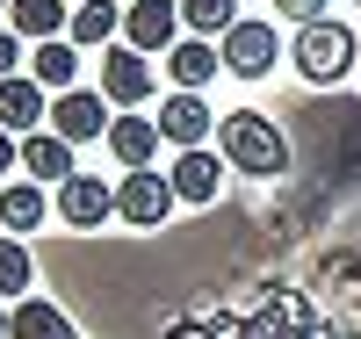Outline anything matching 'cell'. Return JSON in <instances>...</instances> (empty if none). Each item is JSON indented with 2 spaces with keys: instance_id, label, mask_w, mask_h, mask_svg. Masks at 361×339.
Returning <instances> with one entry per match:
<instances>
[{
  "instance_id": "18",
  "label": "cell",
  "mask_w": 361,
  "mask_h": 339,
  "mask_svg": "<svg viewBox=\"0 0 361 339\" xmlns=\"http://www.w3.org/2000/svg\"><path fill=\"white\" fill-rule=\"evenodd\" d=\"M8 339H80V332H73V318L58 311V303H44V296H22L15 311H8Z\"/></svg>"
},
{
  "instance_id": "24",
  "label": "cell",
  "mask_w": 361,
  "mask_h": 339,
  "mask_svg": "<svg viewBox=\"0 0 361 339\" xmlns=\"http://www.w3.org/2000/svg\"><path fill=\"white\" fill-rule=\"evenodd\" d=\"M15 166H22V137L0 130V173H15Z\"/></svg>"
},
{
  "instance_id": "1",
  "label": "cell",
  "mask_w": 361,
  "mask_h": 339,
  "mask_svg": "<svg viewBox=\"0 0 361 339\" xmlns=\"http://www.w3.org/2000/svg\"><path fill=\"white\" fill-rule=\"evenodd\" d=\"M217 152H224L231 173H253V180H282L289 173V137L275 130V116H260V109L217 116Z\"/></svg>"
},
{
  "instance_id": "3",
  "label": "cell",
  "mask_w": 361,
  "mask_h": 339,
  "mask_svg": "<svg viewBox=\"0 0 361 339\" xmlns=\"http://www.w3.org/2000/svg\"><path fill=\"white\" fill-rule=\"evenodd\" d=\"M173 180L152 173V166H123V180H116V217H123L130 231H159L173 217Z\"/></svg>"
},
{
  "instance_id": "12",
  "label": "cell",
  "mask_w": 361,
  "mask_h": 339,
  "mask_svg": "<svg viewBox=\"0 0 361 339\" xmlns=\"http://www.w3.org/2000/svg\"><path fill=\"white\" fill-rule=\"evenodd\" d=\"M159 66H166V80H173V87H188V94H202V87L217 80V66H224V51L209 44V37H180V44H173V51L159 58Z\"/></svg>"
},
{
  "instance_id": "22",
  "label": "cell",
  "mask_w": 361,
  "mask_h": 339,
  "mask_svg": "<svg viewBox=\"0 0 361 339\" xmlns=\"http://www.w3.org/2000/svg\"><path fill=\"white\" fill-rule=\"evenodd\" d=\"M275 15L304 29V22H325V0H275Z\"/></svg>"
},
{
  "instance_id": "5",
  "label": "cell",
  "mask_w": 361,
  "mask_h": 339,
  "mask_svg": "<svg viewBox=\"0 0 361 339\" xmlns=\"http://www.w3.org/2000/svg\"><path fill=\"white\" fill-rule=\"evenodd\" d=\"M109 94L102 87H66V94H51V130L66 144H87V137H109Z\"/></svg>"
},
{
  "instance_id": "7",
  "label": "cell",
  "mask_w": 361,
  "mask_h": 339,
  "mask_svg": "<svg viewBox=\"0 0 361 339\" xmlns=\"http://www.w3.org/2000/svg\"><path fill=\"white\" fill-rule=\"evenodd\" d=\"M51 209H58V217H66L73 231H102V224L116 217V188H109L102 173H73V180H58Z\"/></svg>"
},
{
  "instance_id": "26",
  "label": "cell",
  "mask_w": 361,
  "mask_h": 339,
  "mask_svg": "<svg viewBox=\"0 0 361 339\" xmlns=\"http://www.w3.org/2000/svg\"><path fill=\"white\" fill-rule=\"evenodd\" d=\"M8 8H15V0H0V29H8Z\"/></svg>"
},
{
  "instance_id": "6",
  "label": "cell",
  "mask_w": 361,
  "mask_h": 339,
  "mask_svg": "<svg viewBox=\"0 0 361 339\" xmlns=\"http://www.w3.org/2000/svg\"><path fill=\"white\" fill-rule=\"evenodd\" d=\"M180 0H130L123 8V44H137L145 58H166L173 44H180Z\"/></svg>"
},
{
  "instance_id": "10",
  "label": "cell",
  "mask_w": 361,
  "mask_h": 339,
  "mask_svg": "<svg viewBox=\"0 0 361 339\" xmlns=\"http://www.w3.org/2000/svg\"><path fill=\"white\" fill-rule=\"evenodd\" d=\"M166 180H173V195H180V202L209 209V202H217V180H224V152H209V144H188V152H173Z\"/></svg>"
},
{
  "instance_id": "25",
  "label": "cell",
  "mask_w": 361,
  "mask_h": 339,
  "mask_svg": "<svg viewBox=\"0 0 361 339\" xmlns=\"http://www.w3.org/2000/svg\"><path fill=\"white\" fill-rule=\"evenodd\" d=\"M8 311H15V303H8V296H0V339H8Z\"/></svg>"
},
{
  "instance_id": "13",
  "label": "cell",
  "mask_w": 361,
  "mask_h": 339,
  "mask_svg": "<svg viewBox=\"0 0 361 339\" xmlns=\"http://www.w3.org/2000/svg\"><path fill=\"white\" fill-rule=\"evenodd\" d=\"M22 173L51 180V188H58V180H73V173H80V166H73V144L58 137L51 123H44V130H29V137H22Z\"/></svg>"
},
{
  "instance_id": "23",
  "label": "cell",
  "mask_w": 361,
  "mask_h": 339,
  "mask_svg": "<svg viewBox=\"0 0 361 339\" xmlns=\"http://www.w3.org/2000/svg\"><path fill=\"white\" fill-rule=\"evenodd\" d=\"M29 66V58H22V37H15V29H0V80H15Z\"/></svg>"
},
{
  "instance_id": "8",
  "label": "cell",
  "mask_w": 361,
  "mask_h": 339,
  "mask_svg": "<svg viewBox=\"0 0 361 339\" xmlns=\"http://www.w3.org/2000/svg\"><path fill=\"white\" fill-rule=\"evenodd\" d=\"M102 94H109L116 109L152 101V58H145L137 44H109V51H102Z\"/></svg>"
},
{
  "instance_id": "2",
  "label": "cell",
  "mask_w": 361,
  "mask_h": 339,
  "mask_svg": "<svg viewBox=\"0 0 361 339\" xmlns=\"http://www.w3.org/2000/svg\"><path fill=\"white\" fill-rule=\"evenodd\" d=\"M289 58H296V73H304L311 87H340L347 73H354V58H361V44H354V29L347 22H304L296 29V44H289Z\"/></svg>"
},
{
  "instance_id": "15",
  "label": "cell",
  "mask_w": 361,
  "mask_h": 339,
  "mask_svg": "<svg viewBox=\"0 0 361 339\" xmlns=\"http://www.w3.org/2000/svg\"><path fill=\"white\" fill-rule=\"evenodd\" d=\"M66 37L80 51H109L116 37H123V8H116V0H73V29Z\"/></svg>"
},
{
  "instance_id": "19",
  "label": "cell",
  "mask_w": 361,
  "mask_h": 339,
  "mask_svg": "<svg viewBox=\"0 0 361 339\" xmlns=\"http://www.w3.org/2000/svg\"><path fill=\"white\" fill-rule=\"evenodd\" d=\"M44 209H51L44 202V180H8V188H0V231H15V238L37 231Z\"/></svg>"
},
{
  "instance_id": "4",
  "label": "cell",
  "mask_w": 361,
  "mask_h": 339,
  "mask_svg": "<svg viewBox=\"0 0 361 339\" xmlns=\"http://www.w3.org/2000/svg\"><path fill=\"white\" fill-rule=\"evenodd\" d=\"M224 73H238V80H267L275 73V58H282V37H275V22H246L238 15L231 29H224Z\"/></svg>"
},
{
  "instance_id": "16",
  "label": "cell",
  "mask_w": 361,
  "mask_h": 339,
  "mask_svg": "<svg viewBox=\"0 0 361 339\" xmlns=\"http://www.w3.org/2000/svg\"><path fill=\"white\" fill-rule=\"evenodd\" d=\"M29 80H37V87H51V94L80 87V44H73V37H51V44H37V51H29Z\"/></svg>"
},
{
  "instance_id": "20",
  "label": "cell",
  "mask_w": 361,
  "mask_h": 339,
  "mask_svg": "<svg viewBox=\"0 0 361 339\" xmlns=\"http://www.w3.org/2000/svg\"><path fill=\"white\" fill-rule=\"evenodd\" d=\"M29 282H37V253H29V238H0V296L8 303H22L29 296Z\"/></svg>"
},
{
  "instance_id": "21",
  "label": "cell",
  "mask_w": 361,
  "mask_h": 339,
  "mask_svg": "<svg viewBox=\"0 0 361 339\" xmlns=\"http://www.w3.org/2000/svg\"><path fill=\"white\" fill-rule=\"evenodd\" d=\"M180 22H188V37H224L238 22V0H180Z\"/></svg>"
},
{
  "instance_id": "17",
  "label": "cell",
  "mask_w": 361,
  "mask_h": 339,
  "mask_svg": "<svg viewBox=\"0 0 361 339\" xmlns=\"http://www.w3.org/2000/svg\"><path fill=\"white\" fill-rule=\"evenodd\" d=\"M109 152L123 166H152L159 159V116H116L109 123Z\"/></svg>"
},
{
  "instance_id": "14",
  "label": "cell",
  "mask_w": 361,
  "mask_h": 339,
  "mask_svg": "<svg viewBox=\"0 0 361 339\" xmlns=\"http://www.w3.org/2000/svg\"><path fill=\"white\" fill-rule=\"evenodd\" d=\"M8 29L29 44H51V37H66L73 29V0H15L8 8Z\"/></svg>"
},
{
  "instance_id": "9",
  "label": "cell",
  "mask_w": 361,
  "mask_h": 339,
  "mask_svg": "<svg viewBox=\"0 0 361 339\" xmlns=\"http://www.w3.org/2000/svg\"><path fill=\"white\" fill-rule=\"evenodd\" d=\"M159 137H166L173 152L209 144V137H217V109H209L202 94H188V87H173V94L159 101Z\"/></svg>"
},
{
  "instance_id": "11",
  "label": "cell",
  "mask_w": 361,
  "mask_h": 339,
  "mask_svg": "<svg viewBox=\"0 0 361 339\" xmlns=\"http://www.w3.org/2000/svg\"><path fill=\"white\" fill-rule=\"evenodd\" d=\"M51 87H37L29 73H15V80H0V130H15V137H29V130H44L51 123Z\"/></svg>"
}]
</instances>
